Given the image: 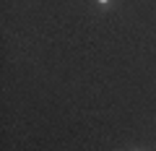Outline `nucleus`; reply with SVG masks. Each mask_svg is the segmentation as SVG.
<instances>
[{
  "label": "nucleus",
  "mask_w": 156,
  "mask_h": 151,
  "mask_svg": "<svg viewBox=\"0 0 156 151\" xmlns=\"http://www.w3.org/2000/svg\"><path fill=\"white\" fill-rule=\"evenodd\" d=\"M96 3H101V5H109V3H112V0H96Z\"/></svg>",
  "instance_id": "f257e3e1"
}]
</instances>
